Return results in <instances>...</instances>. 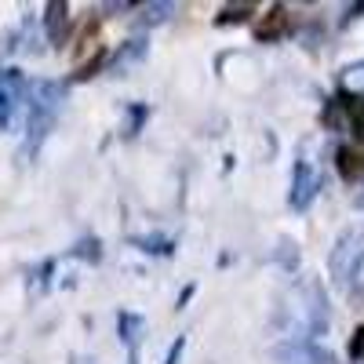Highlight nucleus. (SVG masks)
<instances>
[{
    "label": "nucleus",
    "instance_id": "nucleus-1",
    "mask_svg": "<svg viewBox=\"0 0 364 364\" xmlns=\"http://www.w3.org/2000/svg\"><path fill=\"white\" fill-rule=\"evenodd\" d=\"M58 106H63V84L55 80H41L33 87V106H29V135H26V149L22 157H33L41 142L48 139V132L55 128V117H58Z\"/></svg>",
    "mask_w": 364,
    "mask_h": 364
},
{
    "label": "nucleus",
    "instance_id": "nucleus-2",
    "mask_svg": "<svg viewBox=\"0 0 364 364\" xmlns=\"http://www.w3.org/2000/svg\"><path fill=\"white\" fill-rule=\"evenodd\" d=\"M364 262V226H350L339 233L336 240V248L328 252V273H331V281L343 284L346 277H353L357 266Z\"/></svg>",
    "mask_w": 364,
    "mask_h": 364
},
{
    "label": "nucleus",
    "instance_id": "nucleus-3",
    "mask_svg": "<svg viewBox=\"0 0 364 364\" xmlns=\"http://www.w3.org/2000/svg\"><path fill=\"white\" fill-rule=\"evenodd\" d=\"M22 99H26V77L18 70H0V128L15 124Z\"/></svg>",
    "mask_w": 364,
    "mask_h": 364
},
{
    "label": "nucleus",
    "instance_id": "nucleus-4",
    "mask_svg": "<svg viewBox=\"0 0 364 364\" xmlns=\"http://www.w3.org/2000/svg\"><path fill=\"white\" fill-rule=\"evenodd\" d=\"M317 190H321V175L310 168V161H299L295 171H291V197H288L291 208H295V211H306V208L314 204Z\"/></svg>",
    "mask_w": 364,
    "mask_h": 364
},
{
    "label": "nucleus",
    "instance_id": "nucleus-5",
    "mask_svg": "<svg viewBox=\"0 0 364 364\" xmlns=\"http://www.w3.org/2000/svg\"><path fill=\"white\" fill-rule=\"evenodd\" d=\"M44 33L55 48L66 44V37H70V4L66 0H51L44 8Z\"/></svg>",
    "mask_w": 364,
    "mask_h": 364
},
{
    "label": "nucleus",
    "instance_id": "nucleus-6",
    "mask_svg": "<svg viewBox=\"0 0 364 364\" xmlns=\"http://www.w3.org/2000/svg\"><path fill=\"white\" fill-rule=\"evenodd\" d=\"M288 29H291V15H288V8H269V15L255 26V41L259 44H266V41H281V37H288Z\"/></svg>",
    "mask_w": 364,
    "mask_h": 364
},
{
    "label": "nucleus",
    "instance_id": "nucleus-7",
    "mask_svg": "<svg viewBox=\"0 0 364 364\" xmlns=\"http://www.w3.org/2000/svg\"><path fill=\"white\" fill-rule=\"evenodd\" d=\"M331 324L328 317V302H324V288L317 281H310V328H314V336H324Z\"/></svg>",
    "mask_w": 364,
    "mask_h": 364
},
{
    "label": "nucleus",
    "instance_id": "nucleus-8",
    "mask_svg": "<svg viewBox=\"0 0 364 364\" xmlns=\"http://www.w3.org/2000/svg\"><path fill=\"white\" fill-rule=\"evenodd\" d=\"M343 109H346V120H350V132L357 139H364V95H353V91H343L339 95Z\"/></svg>",
    "mask_w": 364,
    "mask_h": 364
},
{
    "label": "nucleus",
    "instance_id": "nucleus-9",
    "mask_svg": "<svg viewBox=\"0 0 364 364\" xmlns=\"http://www.w3.org/2000/svg\"><path fill=\"white\" fill-rule=\"evenodd\" d=\"M339 175L346 182H360L364 178V154H357L353 146H343L339 149Z\"/></svg>",
    "mask_w": 364,
    "mask_h": 364
},
{
    "label": "nucleus",
    "instance_id": "nucleus-10",
    "mask_svg": "<svg viewBox=\"0 0 364 364\" xmlns=\"http://www.w3.org/2000/svg\"><path fill=\"white\" fill-rule=\"evenodd\" d=\"M142 55H146V41H128L124 48H120V51L113 55V66H109V70H113V73H124L128 66H135V63H139Z\"/></svg>",
    "mask_w": 364,
    "mask_h": 364
},
{
    "label": "nucleus",
    "instance_id": "nucleus-11",
    "mask_svg": "<svg viewBox=\"0 0 364 364\" xmlns=\"http://www.w3.org/2000/svg\"><path fill=\"white\" fill-rule=\"evenodd\" d=\"M117 328H120V343H128L135 350V343L142 339V331H146V321L139 314H120L117 317Z\"/></svg>",
    "mask_w": 364,
    "mask_h": 364
},
{
    "label": "nucleus",
    "instance_id": "nucleus-12",
    "mask_svg": "<svg viewBox=\"0 0 364 364\" xmlns=\"http://www.w3.org/2000/svg\"><path fill=\"white\" fill-rule=\"evenodd\" d=\"M132 245L149 252V255H171L175 252V240H168V237H135Z\"/></svg>",
    "mask_w": 364,
    "mask_h": 364
},
{
    "label": "nucleus",
    "instance_id": "nucleus-13",
    "mask_svg": "<svg viewBox=\"0 0 364 364\" xmlns=\"http://www.w3.org/2000/svg\"><path fill=\"white\" fill-rule=\"evenodd\" d=\"M255 15V4H226L219 11V26H237V22H248Z\"/></svg>",
    "mask_w": 364,
    "mask_h": 364
},
{
    "label": "nucleus",
    "instance_id": "nucleus-14",
    "mask_svg": "<svg viewBox=\"0 0 364 364\" xmlns=\"http://www.w3.org/2000/svg\"><path fill=\"white\" fill-rule=\"evenodd\" d=\"M102 63H106V51H102V48H95V55H91L87 63H80V66H77L73 80H91V77H95V73L102 70Z\"/></svg>",
    "mask_w": 364,
    "mask_h": 364
},
{
    "label": "nucleus",
    "instance_id": "nucleus-15",
    "mask_svg": "<svg viewBox=\"0 0 364 364\" xmlns=\"http://www.w3.org/2000/svg\"><path fill=\"white\" fill-rule=\"evenodd\" d=\"M343 117H346V109H343V102H339V99H331L321 120H324V124H328L331 132H339V128H343Z\"/></svg>",
    "mask_w": 364,
    "mask_h": 364
},
{
    "label": "nucleus",
    "instance_id": "nucleus-16",
    "mask_svg": "<svg viewBox=\"0 0 364 364\" xmlns=\"http://www.w3.org/2000/svg\"><path fill=\"white\" fill-rule=\"evenodd\" d=\"M142 11H146L142 26H149V22H164V18H168V15H171L175 8H171V4H146Z\"/></svg>",
    "mask_w": 364,
    "mask_h": 364
},
{
    "label": "nucleus",
    "instance_id": "nucleus-17",
    "mask_svg": "<svg viewBox=\"0 0 364 364\" xmlns=\"http://www.w3.org/2000/svg\"><path fill=\"white\" fill-rule=\"evenodd\" d=\"M346 84L353 87V95H364V63H357V66L346 70Z\"/></svg>",
    "mask_w": 364,
    "mask_h": 364
},
{
    "label": "nucleus",
    "instance_id": "nucleus-18",
    "mask_svg": "<svg viewBox=\"0 0 364 364\" xmlns=\"http://www.w3.org/2000/svg\"><path fill=\"white\" fill-rule=\"evenodd\" d=\"M73 255H80V259H91V262H99V240H80V245H77V252Z\"/></svg>",
    "mask_w": 364,
    "mask_h": 364
},
{
    "label": "nucleus",
    "instance_id": "nucleus-19",
    "mask_svg": "<svg viewBox=\"0 0 364 364\" xmlns=\"http://www.w3.org/2000/svg\"><path fill=\"white\" fill-rule=\"evenodd\" d=\"M146 117H149V109H146V106H132V124H128V132H124V135H135V132L142 128V120H146Z\"/></svg>",
    "mask_w": 364,
    "mask_h": 364
},
{
    "label": "nucleus",
    "instance_id": "nucleus-20",
    "mask_svg": "<svg viewBox=\"0 0 364 364\" xmlns=\"http://www.w3.org/2000/svg\"><path fill=\"white\" fill-rule=\"evenodd\" d=\"M302 364H331V353H324L321 346H310L306 357H302Z\"/></svg>",
    "mask_w": 364,
    "mask_h": 364
},
{
    "label": "nucleus",
    "instance_id": "nucleus-21",
    "mask_svg": "<svg viewBox=\"0 0 364 364\" xmlns=\"http://www.w3.org/2000/svg\"><path fill=\"white\" fill-rule=\"evenodd\" d=\"M350 357H353V360H360V357H364V328H357V331H353V339H350Z\"/></svg>",
    "mask_w": 364,
    "mask_h": 364
},
{
    "label": "nucleus",
    "instance_id": "nucleus-22",
    "mask_svg": "<svg viewBox=\"0 0 364 364\" xmlns=\"http://www.w3.org/2000/svg\"><path fill=\"white\" fill-rule=\"evenodd\" d=\"M182 350H186V339H175V343H171V350H168V360H164V364H178Z\"/></svg>",
    "mask_w": 364,
    "mask_h": 364
},
{
    "label": "nucleus",
    "instance_id": "nucleus-23",
    "mask_svg": "<svg viewBox=\"0 0 364 364\" xmlns=\"http://www.w3.org/2000/svg\"><path fill=\"white\" fill-rule=\"evenodd\" d=\"M353 277H357V288H353V291H357V295H364V262L357 266V273H353Z\"/></svg>",
    "mask_w": 364,
    "mask_h": 364
},
{
    "label": "nucleus",
    "instance_id": "nucleus-24",
    "mask_svg": "<svg viewBox=\"0 0 364 364\" xmlns=\"http://www.w3.org/2000/svg\"><path fill=\"white\" fill-rule=\"evenodd\" d=\"M128 364H135V353H132V360H128Z\"/></svg>",
    "mask_w": 364,
    "mask_h": 364
}]
</instances>
